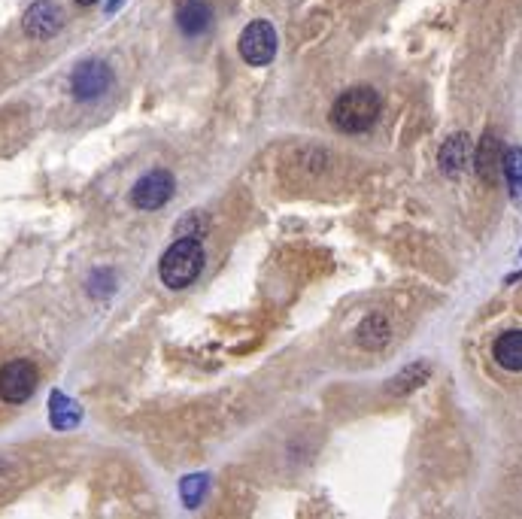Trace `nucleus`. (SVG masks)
Instances as JSON below:
<instances>
[{"label":"nucleus","instance_id":"f257e3e1","mask_svg":"<svg viewBox=\"0 0 522 519\" xmlns=\"http://www.w3.org/2000/svg\"><path fill=\"white\" fill-rule=\"evenodd\" d=\"M383 101L374 89L368 85H359V89L343 92L334 104H331V125L343 134H362L371 131L380 119Z\"/></svg>","mask_w":522,"mask_h":519},{"label":"nucleus","instance_id":"f03ea898","mask_svg":"<svg viewBox=\"0 0 522 519\" xmlns=\"http://www.w3.org/2000/svg\"><path fill=\"white\" fill-rule=\"evenodd\" d=\"M204 271V246L198 237H180L177 243H170V249L161 255V283L173 292L189 289Z\"/></svg>","mask_w":522,"mask_h":519},{"label":"nucleus","instance_id":"7ed1b4c3","mask_svg":"<svg viewBox=\"0 0 522 519\" xmlns=\"http://www.w3.org/2000/svg\"><path fill=\"white\" fill-rule=\"evenodd\" d=\"M237 49H240V58H243L246 64H252V67L271 64L274 55H277V31H274V25L265 22V19L249 22V25L243 28V34H240Z\"/></svg>","mask_w":522,"mask_h":519},{"label":"nucleus","instance_id":"20e7f679","mask_svg":"<svg viewBox=\"0 0 522 519\" xmlns=\"http://www.w3.org/2000/svg\"><path fill=\"white\" fill-rule=\"evenodd\" d=\"M40 383V371L31 359H13L0 368V398L7 404H25Z\"/></svg>","mask_w":522,"mask_h":519},{"label":"nucleus","instance_id":"39448f33","mask_svg":"<svg viewBox=\"0 0 522 519\" xmlns=\"http://www.w3.org/2000/svg\"><path fill=\"white\" fill-rule=\"evenodd\" d=\"M110 85H113V70H110V64H104L98 58L82 61L70 76V92L76 101H95V98L107 95Z\"/></svg>","mask_w":522,"mask_h":519},{"label":"nucleus","instance_id":"423d86ee","mask_svg":"<svg viewBox=\"0 0 522 519\" xmlns=\"http://www.w3.org/2000/svg\"><path fill=\"white\" fill-rule=\"evenodd\" d=\"M170 198H173V177L164 167L149 170L146 177L137 180V186L131 192V204L137 210H161Z\"/></svg>","mask_w":522,"mask_h":519},{"label":"nucleus","instance_id":"0eeeda50","mask_svg":"<svg viewBox=\"0 0 522 519\" xmlns=\"http://www.w3.org/2000/svg\"><path fill=\"white\" fill-rule=\"evenodd\" d=\"M22 28L34 40H49L64 28V13H61L58 4H52V0H37V4L28 7V13L22 19Z\"/></svg>","mask_w":522,"mask_h":519},{"label":"nucleus","instance_id":"6e6552de","mask_svg":"<svg viewBox=\"0 0 522 519\" xmlns=\"http://www.w3.org/2000/svg\"><path fill=\"white\" fill-rule=\"evenodd\" d=\"M501 161H504V146L495 134H483V140L474 149V167H477V177L486 186L498 183V173H501Z\"/></svg>","mask_w":522,"mask_h":519},{"label":"nucleus","instance_id":"1a4fd4ad","mask_svg":"<svg viewBox=\"0 0 522 519\" xmlns=\"http://www.w3.org/2000/svg\"><path fill=\"white\" fill-rule=\"evenodd\" d=\"M438 164L447 177H459V173L471 164V137L468 134H453L438 152Z\"/></svg>","mask_w":522,"mask_h":519},{"label":"nucleus","instance_id":"9d476101","mask_svg":"<svg viewBox=\"0 0 522 519\" xmlns=\"http://www.w3.org/2000/svg\"><path fill=\"white\" fill-rule=\"evenodd\" d=\"M177 25L183 34L189 37H201L210 25H213V10L207 0H186L177 13Z\"/></svg>","mask_w":522,"mask_h":519},{"label":"nucleus","instance_id":"9b49d317","mask_svg":"<svg viewBox=\"0 0 522 519\" xmlns=\"http://www.w3.org/2000/svg\"><path fill=\"white\" fill-rule=\"evenodd\" d=\"M492 356L504 371L519 374L522 371V331H504L492 343Z\"/></svg>","mask_w":522,"mask_h":519},{"label":"nucleus","instance_id":"f8f14e48","mask_svg":"<svg viewBox=\"0 0 522 519\" xmlns=\"http://www.w3.org/2000/svg\"><path fill=\"white\" fill-rule=\"evenodd\" d=\"M392 337V328H389V319L383 313H371L362 319V325L356 328V340L362 350H383Z\"/></svg>","mask_w":522,"mask_h":519},{"label":"nucleus","instance_id":"ddd939ff","mask_svg":"<svg viewBox=\"0 0 522 519\" xmlns=\"http://www.w3.org/2000/svg\"><path fill=\"white\" fill-rule=\"evenodd\" d=\"M49 419H52V425H55L58 431H70V428L79 425L82 410H79V404H76L73 398H67L64 392H52V395H49Z\"/></svg>","mask_w":522,"mask_h":519},{"label":"nucleus","instance_id":"4468645a","mask_svg":"<svg viewBox=\"0 0 522 519\" xmlns=\"http://www.w3.org/2000/svg\"><path fill=\"white\" fill-rule=\"evenodd\" d=\"M428 377H431V365H428V362H413V365H407L404 371H398V377H392L389 392H392V395H410V392H416L419 386H425Z\"/></svg>","mask_w":522,"mask_h":519},{"label":"nucleus","instance_id":"2eb2a0df","mask_svg":"<svg viewBox=\"0 0 522 519\" xmlns=\"http://www.w3.org/2000/svg\"><path fill=\"white\" fill-rule=\"evenodd\" d=\"M501 173H504V180H507V189L510 195L519 201L522 198V149H507L504 152V161H501Z\"/></svg>","mask_w":522,"mask_h":519},{"label":"nucleus","instance_id":"dca6fc26","mask_svg":"<svg viewBox=\"0 0 522 519\" xmlns=\"http://www.w3.org/2000/svg\"><path fill=\"white\" fill-rule=\"evenodd\" d=\"M207 477L204 474H195V477H186L183 480V489H180V495H183V504L186 507H198L201 501H204V495H207Z\"/></svg>","mask_w":522,"mask_h":519},{"label":"nucleus","instance_id":"f3484780","mask_svg":"<svg viewBox=\"0 0 522 519\" xmlns=\"http://www.w3.org/2000/svg\"><path fill=\"white\" fill-rule=\"evenodd\" d=\"M89 286H92V295H95V292H98V295H110V289H113V274H110V271H95L92 280H89Z\"/></svg>","mask_w":522,"mask_h":519},{"label":"nucleus","instance_id":"a211bd4d","mask_svg":"<svg viewBox=\"0 0 522 519\" xmlns=\"http://www.w3.org/2000/svg\"><path fill=\"white\" fill-rule=\"evenodd\" d=\"M79 7H92V4H98V0H76Z\"/></svg>","mask_w":522,"mask_h":519}]
</instances>
